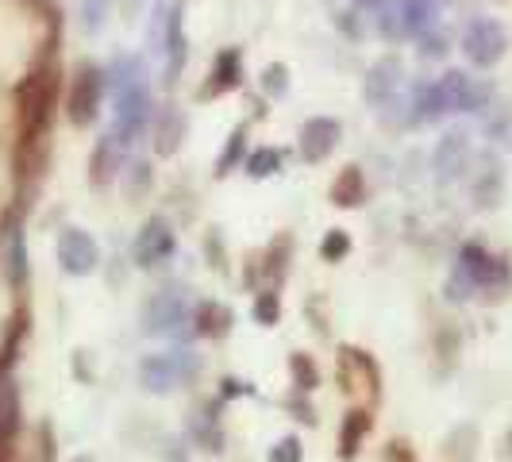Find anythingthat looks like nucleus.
<instances>
[{
    "mask_svg": "<svg viewBox=\"0 0 512 462\" xmlns=\"http://www.w3.org/2000/svg\"><path fill=\"white\" fill-rule=\"evenodd\" d=\"M174 255V231L166 220H147L143 231H139V239H135V262L139 266H158V262H166V258Z\"/></svg>",
    "mask_w": 512,
    "mask_h": 462,
    "instance_id": "nucleus-13",
    "label": "nucleus"
},
{
    "mask_svg": "<svg viewBox=\"0 0 512 462\" xmlns=\"http://www.w3.org/2000/svg\"><path fill=\"white\" fill-rule=\"evenodd\" d=\"M116 85V135L120 143H131L139 131L151 124V93L143 81V62L139 58H120L112 70Z\"/></svg>",
    "mask_w": 512,
    "mask_h": 462,
    "instance_id": "nucleus-1",
    "label": "nucleus"
},
{
    "mask_svg": "<svg viewBox=\"0 0 512 462\" xmlns=\"http://www.w3.org/2000/svg\"><path fill=\"white\" fill-rule=\"evenodd\" d=\"M436 97L443 104V112H478L489 101V85H482L478 77L451 70L436 81Z\"/></svg>",
    "mask_w": 512,
    "mask_h": 462,
    "instance_id": "nucleus-6",
    "label": "nucleus"
},
{
    "mask_svg": "<svg viewBox=\"0 0 512 462\" xmlns=\"http://www.w3.org/2000/svg\"><path fill=\"white\" fill-rule=\"evenodd\" d=\"M181 143H185V116H181L178 108H170V104H166V108L154 116V151L170 158Z\"/></svg>",
    "mask_w": 512,
    "mask_h": 462,
    "instance_id": "nucleus-18",
    "label": "nucleus"
},
{
    "mask_svg": "<svg viewBox=\"0 0 512 462\" xmlns=\"http://www.w3.org/2000/svg\"><path fill=\"white\" fill-rule=\"evenodd\" d=\"M58 262H62V270H66V274H74V278L93 274V270H97V262H101L97 239H93V235H85V231H77V228H66L62 235H58Z\"/></svg>",
    "mask_w": 512,
    "mask_h": 462,
    "instance_id": "nucleus-8",
    "label": "nucleus"
},
{
    "mask_svg": "<svg viewBox=\"0 0 512 462\" xmlns=\"http://www.w3.org/2000/svg\"><path fill=\"white\" fill-rule=\"evenodd\" d=\"M351 255V239H347V231L343 228H332L324 235V243H320V258L324 262H339V258Z\"/></svg>",
    "mask_w": 512,
    "mask_h": 462,
    "instance_id": "nucleus-26",
    "label": "nucleus"
},
{
    "mask_svg": "<svg viewBox=\"0 0 512 462\" xmlns=\"http://www.w3.org/2000/svg\"><path fill=\"white\" fill-rule=\"evenodd\" d=\"M432 24H436V0H393L382 12V35L393 43L424 35Z\"/></svg>",
    "mask_w": 512,
    "mask_h": 462,
    "instance_id": "nucleus-3",
    "label": "nucleus"
},
{
    "mask_svg": "<svg viewBox=\"0 0 512 462\" xmlns=\"http://www.w3.org/2000/svg\"><path fill=\"white\" fill-rule=\"evenodd\" d=\"M101 97H104L101 70L85 66V70L77 74L74 89H70V124H77V128L93 124V120H97V112H101Z\"/></svg>",
    "mask_w": 512,
    "mask_h": 462,
    "instance_id": "nucleus-9",
    "label": "nucleus"
},
{
    "mask_svg": "<svg viewBox=\"0 0 512 462\" xmlns=\"http://www.w3.org/2000/svg\"><path fill=\"white\" fill-rule=\"evenodd\" d=\"M401 85H405V66H401L397 58H378V62L366 70L362 93H366V101L370 104L385 108V104L401 93Z\"/></svg>",
    "mask_w": 512,
    "mask_h": 462,
    "instance_id": "nucleus-11",
    "label": "nucleus"
},
{
    "mask_svg": "<svg viewBox=\"0 0 512 462\" xmlns=\"http://www.w3.org/2000/svg\"><path fill=\"white\" fill-rule=\"evenodd\" d=\"M54 97H58V74H54L51 66L31 70L27 81L20 85L16 104H20V120H24V151L43 147V139H47V124H51Z\"/></svg>",
    "mask_w": 512,
    "mask_h": 462,
    "instance_id": "nucleus-2",
    "label": "nucleus"
},
{
    "mask_svg": "<svg viewBox=\"0 0 512 462\" xmlns=\"http://www.w3.org/2000/svg\"><path fill=\"white\" fill-rule=\"evenodd\" d=\"M339 135H343L339 120H328V116L308 120L305 128H301V158L305 162H324L339 147Z\"/></svg>",
    "mask_w": 512,
    "mask_h": 462,
    "instance_id": "nucleus-14",
    "label": "nucleus"
},
{
    "mask_svg": "<svg viewBox=\"0 0 512 462\" xmlns=\"http://www.w3.org/2000/svg\"><path fill=\"white\" fill-rule=\"evenodd\" d=\"M339 366H343V385H347L351 393H359V397H366V401H378L382 378H378V366H374L370 355H362V351H355V347H343Z\"/></svg>",
    "mask_w": 512,
    "mask_h": 462,
    "instance_id": "nucleus-10",
    "label": "nucleus"
},
{
    "mask_svg": "<svg viewBox=\"0 0 512 462\" xmlns=\"http://www.w3.org/2000/svg\"><path fill=\"white\" fill-rule=\"evenodd\" d=\"M197 374V355L193 351H181V355H151L139 366V378L154 393H170L178 382H189Z\"/></svg>",
    "mask_w": 512,
    "mask_h": 462,
    "instance_id": "nucleus-5",
    "label": "nucleus"
},
{
    "mask_svg": "<svg viewBox=\"0 0 512 462\" xmlns=\"http://www.w3.org/2000/svg\"><path fill=\"white\" fill-rule=\"evenodd\" d=\"M20 436V393L8 378H0V462H12Z\"/></svg>",
    "mask_w": 512,
    "mask_h": 462,
    "instance_id": "nucleus-15",
    "label": "nucleus"
},
{
    "mask_svg": "<svg viewBox=\"0 0 512 462\" xmlns=\"http://www.w3.org/2000/svg\"><path fill=\"white\" fill-rule=\"evenodd\" d=\"M193 324H197V335L220 339V335H228V328H231V312L224 305H216V301H205V305L193 312Z\"/></svg>",
    "mask_w": 512,
    "mask_h": 462,
    "instance_id": "nucleus-21",
    "label": "nucleus"
},
{
    "mask_svg": "<svg viewBox=\"0 0 512 462\" xmlns=\"http://www.w3.org/2000/svg\"><path fill=\"white\" fill-rule=\"evenodd\" d=\"M366 201V181H362L359 166H343L332 181V205L339 208H359Z\"/></svg>",
    "mask_w": 512,
    "mask_h": 462,
    "instance_id": "nucleus-19",
    "label": "nucleus"
},
{
    "mask_svg": "<svg viewBox=\"0 0 512 462\" xmlns=\"http://www.w3.org/2000/svg\"><path fill=\"white\" fill-rule=\"evenodd\" d=\"M181 324H189V305H185V293H154L151 301L143 305V332L147 335H170L178 332Z\"/></svg>",
    "mask_w": 512,
    "mask_h": 462,
    "instance_id": "nucleus-7",
    "label": "nucleus"
},
{
    "mask_svg": "<svg viewBox=\"0 0 512 462\" xmlns=\"http://www.w3.org/2000/svg\"><path fill=\"white\" fill-rule=\"evenodd\" d=\"M289 374H293V385L305 389V393L320 385V370H316V362L308 359V355H293L289 359Z\"/></svg>",
    "mask_w": 512,
    "mask_h": 462,
    "instance_id": "nucleus-24",
    "label": "nucleus"
},
{
    "mask_svg": "<svg viewBox=\"0 0 512 462\" xmlns=\"http://www.w3.org/2000/svg\"><path fill=\"white\" fill-rule=\"evenodd\" d=\"M104 8H108V0H81V24H85V31H101Z\"/></svg>",
    "mask_w": 512,
    "mask_h": 462,
    "instance_id": "nucleus-31",
    "label": "nucleus"
},
{
    "mask_svg": "<svg viewBox=\"0 0 512 462\" xmlns=\"http://www.w3.org/2000/svg\"><path fill=\"white\" fill-rule=\"evenodd\" d=\"M243 151H247V128L239 124V128L231 131L228 151L220 154V162H216V174H220V178H224V174H231V170L239 166V158H243Z\"/></svg>",
    "mask_w": 512,
    "mask_h": 462,
    "instance_id": "nucleus-23",
    "label": "nucleus"
},
{
    "mask_svg": "<svg viewBox=\"0 0 512 462\" xmlns=\"http://www.w3.org/2000/svg\"><path fill=\"white\" fill-rule=\"evenodd\" d=\"M193 432H197V439H201V447H208V451H220L224 436H220V428H216V424H208L205 412H197V416H193Z\"/></svg>",
    "mask_w": 512,
    "mask_h": 462,
    "instance_id": "nucleus-30",
    "label": "nucleus"
},
{
    "mask_svg": "<svg viewBox=\"0 0 512 462\" xmlns=\"http://www.w3.org/2000/svg\"><path fill=\"white\" fill-rule=\"evenodd\" d=\"M270 462H301V439L285 436L270 447Z\"/></svg>",
    "mask_w": 512,
    "mask_h": 462,
    "instance_id": "nucleus-32",
    "label": "nucleus"
},
{
    "mask_svg": "<svg viewBox=\"0 0 512 462\" xmlns=\"http://www.w3.org/2000/svg\"><path fill=\"white\" fill-rule=\"evenodd\" d=\"M470 158H474L470 139H466L462 131H451V135H443V139H439V147H436V174L443 181L462 178V174L470 170Z\"/></svg>",
    "mask_w": 512,
    "mask_h": 462,
    "instance_id": "nucleus-16",
    "label": "nucleus"
},
{
    "mask_svg": "<svg viewBox=\"0 0 512 462\" xmlns=\"http://www.w3.org/2000/svg\"><path fill=\"white\" fill-rule=\"evenodd\" d=\"M116 170H120V139L104 135L101 143H97V154H93V181L104 185Z\"/></svg>",
    "mask_w": 512,
    "mask_h": 462,
    "instance_id": "nucleus-22",
    "label": "nucleus"
},
{
    "mask_svg": "<svg viewBox=\"0 0 512 462\" xmlns=\"http://www.w3.org/2000/svg\"><path fill=\"white\" fill-rule=\"evenodd\" d=\"M459 274L466 278V282L474 285V289H486V285H505V266H501V258H493L489 251H482V247H462L459 255Z\"/></svg>",
    "mask_w": 512,
    "mask_h": 462,
    "instance_id": "nucleus-12",
    "label": "nucleus"
},
{
    "mask_svg": "<svg viewBox=\"0 0 512 462\" xmlns=\"http://www.w3.org/2000/svg\"><path fill=\"white\" fill-rule=\"evenodd\" d=\"M370 412L366 409H355L347 412V420H343V428H339V455L343 459H355L359 455V447L366 443V436H370Z\"/></svg>",
    "mask_w": 512,
    "mask_h": 462,
    "instance_id": "nucleus-20",
    "label": "nucleus"
},
{
    "mask_svg": "<svg viewBox=\"0 0 512 462\" xmlns=\"http://www.w3.org/2000/svg\"><path fill=\"white\" fill-rule=\"evenodd\" d=\"M509 47V35H505V27L497 24V20H489V16H478V20H470V27L462 31V54L474 62V66H497L501 62V54Z\"/></svg>",
    "mask_w": 512,
    "mask_h": 462,
    "instance_id": "nucleus-4",
    "label": "nucleus"
},
{
    "mask_svg": "<svg viewBox=\"0 0 512 462\" xmlns=\"http://www.w3.org/2000/svg\"><path fill=\"white\" fill-rule=\"evenodd\" d=\"M285 89H289V70H285L282 62L266 66V70H262V93H266V97H285Z\"/></svg>",
    "mask_w": 512,
    "mask_h": 462,
    "instance_id": "nucleus-29",
    "label": "nucleus"
},
{
    "mask_svg": "<svg viewBox=\"0 0 512 462\" xmlns=\"http://www.w3.org/2000/svg\"><path fill=\"white\" fill-rule=\"evenodd\" d=\"M278 166H282V154L270 151V147H262L247 158V174L251 178H270V174H278Z\"/></svg>",
    "mask_w": 512,
    "mask_h": 462,
    "instance_id": "nucleus-25",
    "label": "nucleus"
},
{
    "mask_svg": "<svg viewBox=\"0 0 512 462\" xmlns=\"http://www.w3.org/2000/svg\"><path fill=\"white\" fill-rule=\"evenodd\" d=\"M70 462H97L93 455H77V459H70Z\"/></svg>",
    "mask_w": 512,
    "mask_h": 462,
    "instance_id": "nucleus-34",
    "label": "nucleus"
},
{
    "mask_svg": "<svg viewBox=\"0 0 512 462\" xmlns=\"http://www.w3.org/2000/svg\"><path fill=\"white\" fill-rule=\"evenodd\" d=\"M382 462H416V459H412L409 443H397V439H393V443H389V447H385Z\"/></svg>",
    "mask_w": 512,
    "mask_h": 462,
    "instance_id": "nucleus-33",
    "label": "nucleus"
},
{
    "mask_svg": "<svg viewBox=\"0 0 512 462\" xmlns=\"http://www.w3.org/2000/svg\"><path fill=\"white\" fill-rule=\"evenodd\" d=\"M436 116H443L436 85H420V89H416V120H436Z\"/></svg>",
    "mask_w": 512,
    "mask_h": 462,
    "instance_id": "nucleus-28",
    "label": "nucleus"
},
{
    "mask_svg": "<svg viewBox=\"0 0 512 462\" xmlns=\"http://www.w3.org/2000/svg\"><path fill=\"white\" fill-rule=\"evenodd\" d=\"M255 320L262 324V328H274V324L282 320V301H278V293H258Z\"/></svg>",
    "mask_w": 512,
    "mask_h": 462,
    "instance_id": "nucleus-27",
    "label": "nucleus"
},
{
    "mask_svg": "<svg viewBox=\"0 0 512 462\" xmlns=\"http://www.w3.org/2000/svg\"><path fill=\"white\" fill-rule=\"evenodd\" d=\"M239 77H243L239 51H220L216 62H212V74H208V85L201 89V97H224V93H231L239 85Z\"/></svg>",
    "mask_w": 512,
    "mask_h": 462,
    "instance_id": "nucleus-17",
    "label": "nucleus"
}]
</instances>
